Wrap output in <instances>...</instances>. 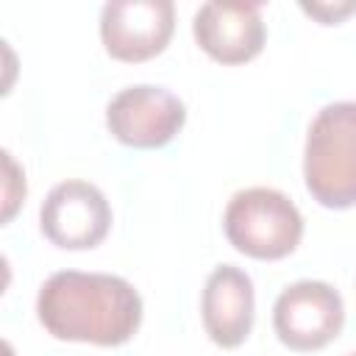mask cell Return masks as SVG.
I'll list each match as a JSON object with an SVG mask.
<instances>
[{
	"label": "cell",
	"mask_w": 356,
	"mask_h": 356,
	"mask_svg": "<svg viewBox=\"0 0 356 356\" xmlns=\"http://www.w3.org/2000/svg\"><path fill=\"white\" fill-rule=\"evenodd\" d=\"M345 325L342 295L325 281H295L273 306V328L292 350H320Z\"/></svg>",
	"instance_id": "obj_5"
},
{
	"label": "cell",
	"mask_w": 356,
	"mask_h": 356,
	"mask_svg": "<svg viewBox=\"0 0 356 356\" xmlns=\"http://www.w3.org/2000/svg\"><path fill=\"white\" fill-rule=\"evenodd\" d=\"M36 317L56 339L114 348L139 331L142 298L120 275L58 270L39 286Z\"/></svg>",
	"instance_id": "obj_1"
},
{
	"label": "cell",
	"mask_w": 356,
	"mask_h": 356,
	"mask_svg": "<svg viewBox=\"0 0 356 356\" xmlns=\"http://www.w3.org/2000/svg\"><path fill=\"white\" fill-rule=\"evenodd\" d=\"M186 122V106L164 86L136 83L120 89L106 106V125L128 147H164Z\"/></svg>",
	"instance_id": "obj_4"
},
{
	"label": "cell",
	"mask_w": 356,
	"mask_h": 356,
	"mask_svg": "<svg viewBox=\"0 0 356 356\" xmlns=\"http://www.w3.org/2000/svg\"><path fill=\"white\" fill-rule=\"evenodd\" d=\"M42 234L64 250H86L103 242L111 228V206L89 181L56 184L39 209Z\"/></svg>",
	"instance_id": "obj_6"
},
{
	"label": "cell",
	"mask_w": 356,
	"mask_h": 356,
	"mask_svg": "<svg viewBox=\"0 0 356 356\" xmlns=\"http://www.w3.org/2000/svg\"><path fill=\"white\" fill-rule=\"evenodd\" d=\"M303 181L325 209L356 206V100L328 103L306 134Z\"/></svg>",
	"instance_id": "obj_2"
},
{
	"label": "cell",
	"mask_w": 356,
	"mask_h": 356,
	"mask_svg": "<svg viewBox=\"0 0 356 356\" xmlns=\"http://www.w3.org/2000/svg\"><path fill=\"white\" fill-rule=\"evenodd\" d=\"M348 356H356V353H348Z\"/></svg>",
	"instance_id": "obj_11"
},
{
	"label": "cell",
	"mask_w": 356,
	"mask_h": 356,
	"mask_svg": "<svg viewBox=\"0 0 356 356\" xmlns=\"http://www.w3.org/2000/svg\"><path fill=\"white\" fill-rule=\"evenodd\" d=\"M228 242L253 259H284L303 236V217L298 206L273 186L239 189L222 214Z\"/></svg>",
	"instance_id": "obj_3"
},
{
	"label": "cell",
	"mask_w": 356,
	"mask_h": 356,
	"mask_svg": "<svg viewBox=\"0 0 356 356\" xmlns=\"http://www.w3.org/2000/svg\"><path fill=\"white\" fill-rule=\"evenodd\" d=\"M175 28L170 0H111L100 11V39L120 61H145L159 56Z\"/></svg>",
	"instance_id": "obj_7"
},
{
	"label": "cell",
	"mask_w": 356,
	"mask_h": 356,
	"mask_svg": "<svg viewBox=\"0 0 356 356\" xmlns=\"http://www.w3.org/2000/svg\"><path fill=\"white\" fill-rule=\"evenodd\" d=\"M300 8L312 17H317L323 25H334L342 17H348L350 11H356V0H348V3H300Z\"/></svg>",
	"instance_id": "obj_10"
},
{
	"label": "cell",
	"mask_w": 356,
	"mask_h": 356,
	"mask_svg": "<svg viewBox=\"0 0 356 356\" xmlns=\"http://www.w3.org/2000/svg\"><path fill=\"white\" fill-rule=\"evenodd\" d=\"M256 295L253 281L245 270L234 264H220L211 270L200 298L203 328L220 348H236L248 339L253 328Z\"/></svg>",
	"instance_id": "obj_9"
},
{
	"label": "cell",
	"mask_w": 356,
	"mask_h": 356,
	"mask_svg": "<svg viewBox=\"0 0 356 356\" xmlns=\"http://www.w3.org/2000/svg\"><path fill=\"white\" fill-rule=\"evenodd\" d=\"M192 33L200 50L220 64H242L264 47L261 3H222L211 0L195 11Z\"/></svg>",
	"instance_id": "obj_8"
}]
</instances>
